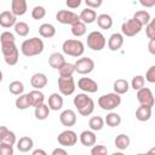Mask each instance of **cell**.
Returning a JSON list of instances; mask_svg holds the SVG:
<instances>
[{
    "mask_svg": "<svg viewBox=\"0 0 155 155\" xmlns=\"http://www.w3.org/2000/svg\"><path fill=\"white\" fill-rule=\"evenodd\" d=\"M57 142L62 147H73L78 142V134L73 130H65L58 134Z\"/></svg>",
    "mask_w": 155,
    "mask_h": 155,
    "instance_id": "12",
    "label": "cell"
},
{
    "mask_svg": "<svg viewBox=\"0 0 155 155\" xmlns=\"http://www.w3.org/2000/svg\"><path fill=\"white\" fill-rule=\"evenodd\" d=\"M62 50L65 54L70 57H81L85 52V45L82 44L81 40L78 39H68L63 42Z\"/></svg>",
    "mask_w": 155,
    "mask_h": 155,
    "instance_id": "3",
    "label": "cell"
},
{
    "mask_svg": "<svg viewBox=\"0 0 155 155\" xmlns=\"http://www.w3.org/2000/svg\"><path fill=\"white\" fill-rule=\"evenodd\" d=\"M144 84H145V80H144V76L143 75H136L132 78V81H131V87L134 90V91H139L140 88L144 87Z\"/></svg>",
    "mask_w": 155,
    "mask_h": 155,
    "instance_id": "40",
    "label": "cell"
},
{
    "mask_svg": "<svg viewBox=\"0 0 155 155\" xmlns=\"http://www.w3.org/2000/svg\"><path fill=\"white\" fill-rule=\"evenodd\" d=\"M64 63H65V58H64V56H63L62 53H59V52H53V53H51L50 57H48V64H50V67L53 68V69H57V70H58Z\"/></svg>",
    "mask_w": 155,
    "mask_h": 155,
    "instance_id": "24",
    "label": "cell"
},
{
    "mask_svg": "<svg viewBox=\"0 0 155 155\" xmlns=\"http://www.w3.org/2000/svg\"><path fill=\"white\" fill-rule=\"evenodd\" d=\"M105 36L101 31L93 30L87 35V47L93 51H102L105 47Z\"/></svg>",
    "mask_w": 155,
    "mask_h": 155,
    "instance_id": "6",
    "label": "cell"
},
{
    "mask_svg": "<svg viewBox=\"0 0 155 155\" xmlns=\"http://www.w3.org/2000/svg\"><path fill=\"white\" fill-rule=\"evenodd\" d=\"M137 101L139 102L140 105L149 107V108H153L154 103H155L154 94H153L151 90L148 87H143L139 91H137Z\"/></svg>",
    "mask_w": 155,
    "mask_h": 155,
    "instance_id": "11",
    "label": "cell"
},
{
    "mask_svg": "<svg viewBox=\"0 0 155 155\" xmlns=\"http://www.w3.org/2000/svg\"><path fill=\"white\" fill-rule=\"evenodd\" d=\"M46 16V8L41 5H38V6H34L33 10H31V17L36 21L39 19H42L44 17Z\"/></svg>",
    "mask_w": 155,
    "mask_h": 155,
    "instance_id": "41",
    "label": "cell"
},
{
    "mask_svg": "<svg viewBox=\"0 0 155 155\" xmlns=\"http://www.w3.org/2000/svg\"><path fill=\"white\" fill-rule=\"evenodd\" d=\"M15 104H16V108L19 109V110H25V109H28V108L30 107V102H29L28 93H27V94L23 93V94L18 96V97L16 98Z\"/></svg>",
    "mask_w": 155,
    "mask_h": 155,
    "instance_id": "35",
    "label": "cell"
},
{
    "mask_svg": "<svg viewBox=\"0 0 155 155\" xmlns=\"http://www.w3.org/2000/svg\"><path fill=\"white\" fill-rule=\"evenodd\" d=\"M145 34L150 40H155V21L151 19L145 25Z\"/></svg>",
    "mask_w": 155,
    "mask_h": 155,
    "instance_id": "42",
    "label": "cell"
},
{
    "mask_svg": "<svg viewBox=\"0 0 155 155\" xmlns=\"http://www.w3.org/2000/svg\"><path fill=\"white\" fill-rule=\"evenodd\" d=\"M39 34L45 39H51L56 35V28L51 23H42L39 27Z\"/></svg>",
    "mask_w": 155,
    "mask_h": 155,
    "instance_id": "26",
    "label": "cell"
},
{
    "mask_svg": "<svg viewBox=\"0 0 155 155\" xmlns=\"http://www.w3.org/2000/svg\"><path fill=\"white\" fill-rule=\"evenodd\" d=\"M0 42L1 44H5V42H16V39H15V35L11 33V31H4L1 35H0Z\"/></svg>",
    "mask_w": 155,
    "mask_h": 155,
    "instance_id": "44",
    "label": "cell"
},
{
    "mask_svg": "<svg viewBox=\"0 0 155 155\" xmlns=\"http://www.w3.org/2000/svg\"><path fill=\"white\" fill-rule=\"evenodd\" d=\"M28 97H29L30 107H34V108L44 104V102H45V94L40 90H33V91H30L28 93Z\"/></svg>",
    "mask_w": 155,
    "mask_h": 155,
    "instance_id": "21",
    "label": "cell"
},
{
    "mask_svg": "<svg viewBox=\"0 0 155 155\" xmlns=\"http://www.w3.org/2000/svg\"><path fill=\"white\" fill-rule=\"evenodd\" d=\"M65 4L69 8H78L81 5V0H67Z\"/></svg>",
    "mask_w": 155,
    "mask_h": 155,
    "instance_id": "48",
    "label": "cell"
},
{
    "mask_svg": "<svg viewBox=\"0 0 155 155\" xmlns=\"http://www.w3.org/2000/svg\"><path fill=\"white\" fill-rule=\"evenodd\" d=\"M34 115H35V117L38 120H46L48 117V115H50V108H48V105L44 103V104L36 107L35 110H34Z\"/></svg>",
    "mask_w": 155,
    "mask_h": 155,
    "instance_id": "32",
    "label": "cell"
},
{
    "mask_svg": "<svg viewBox=\"0 0 155 155\" xmlns=\"http://www.w3.org/2000/svg\"><path fill=\"white\" fill-rule=\"evenodd\" d=\"M1 81H2V71L0 70V82H1Z\"/></svg>",
    "mask_w": 155,
    "mask_h": 155,
    "instance_id": "55",
    "label": "cell"
},
{
    "mask_svg": "<svg viewBox=\"0 0 155 155\" xmlns=\"http://www.w3.org/2000/svg\"><path fill=\"white\" fill-rule=\"evenodd\" d=\"M73 103L79 114H81L82 116H88L94 110V102L91 97L87 96V93H78L74 97Z\"/></svg>",
    "mask_w": 155,
    "mask_h": 155,
    "instance_id": "2",
    "label": "cell"
},
{
    "mask_svg": "<svg viewBox=\"0 0 155 155\" xmlns=\"http://www.w3.org/2000/svg\"><path fill=\"white\" fill-rule=\"evenodd\" d=\"M104 124H107L109 127H116L121 124V116L117 114V113H114V111H110L105 119H104Z\"/></svg>",
    "mask_w": 155,
    "mask_h": 155,
    "instance_id": "33",
    "label": "cell"
},
{
    "mask_svg": "<svg viewBox=\"0 0 155 155\" xmlns=\"http://www.w3.org/2000/svg\"><path fill=\"white\" fill-rule=\"evenodd\" d=\"M1 52L4 61L7 65H16L19 59V51L16 46V42H5L1 44Z\"/></svg>",
    "mask_w": 155,
    "mask_h": 155,
    "instance_id": "4",
    "label": "cell"
},
{
    "mask_svg": "<svg viewBox=\"0 0 155 155\" xmlns=\"http://www.w3.org/2000/svg\"><path fill=\"white\" fill-rule=\"evenodd\" d=\"M142 25L138 21H136L134 18H130L127 21H125L122 24H121V34L124 36H128V38H132L134 35H137L138 33H140L142 30Z\"/></svg>",
    "mask_w": 155,
    "mask_h": 155,
    "instance_id": "7",
    "label": "cell"
},
{
    "mask_svg": "<svg viewBox=\"0 0 155 155\" xmlns=\"http://www.w3.org/2000/svg\"><path fill=\"white\" fill-rule=\"evenodd\" d=\"M28 10L27 6V1L25 0H12L11 1V12L18 17V16H23Z\"/></svg>",
    "mask_w": 155,
    "mask_h": 155,
    "instance_id": "20",
    "label": "cell"
},
{
    "mask_svg": "<svg viewBox=\"0 0 155 155\" xmlns=\"http://www.w3.org/2000/svg\"><path fill=\"white\" fill-rule=\"evenodd\" d=\"M0 155H13V145L0 143Z\"/></svg>",
    "mask_w": 155,
    "mask_h": 155,
    "instance_id": "46",
    "label": "cell"
},
{
    "mask_svg": "<svg viewBox=\"0 0 155 155\" xmlns=\"http://www.w3.org/2000/svg\"><path fill=\"white\" fill-rule=\"evenodd\" d=\"M59 121L65 127H71L76 124V114L73 109H65L59 115Z\"/></svg>",
    "mask_w": 155,
    "mask_h": 155,
    "instance_id": "14",
    "label": "cell"
},
{
    "mask_svg": "<svg viewBox=\"0 0 155 155\" xmlns=\"http://www.w3.org/2000/svg\"><path fill=\"white\" fill-rule=\"evenodd\" d=\"M48 108L50 110H53V111H57L59 110L62 107H63V97L59 94V93H51L48 96Z\"/></svg>",
    "mask_w": 155,
    "mask_h": 155,
    "instance_id": "23",
    "label": "cell"
},
{
    "mask_svg": "<svg viewBox=\"0 0 155 155\" xmlns=\"http://www.w3.org/2000/svg\"><path fill=\"white\" fill-rule=\"evenodd\" d=\"M17 23V17L10 11V10H6V11H2L0 13V25L2 28H11V27H15V24Z\"/></svg>",
    "mask_w": 155,
    "mask_h": 155,
    "instance_id": "15",
    "label": "cell"
},
{
    "mask_svg": "<svg viewBox=\"0 0 155 155\" xmlns=\"http://www.w3.org/2000/svg\"><path fill=\"white\" fill-rule=\"evenodd\" d=\"M96 21H97L98 27H99L101 29H104V30L110 29L111 25H113V18H111V16H109V15H107V13L98 15L97 18H96Z\"/></svg>",
    "mask_w": 155,
    "mask_h": 155,
    "instance_id": "28",
    "label": "cell"
},
{
    "mask_svg": "<svg viewBox=\"0 0 155 155\" xmlns=\"http://www.w3.org/2000/svg\"><path fill=\"white\" fill-rule=\"evenodd\" d=\"M124 45V35L121 33H114L108 39V47L110 51H119Z\"/></svg>",
    "mask_w": 155,
    "mask_h": 155,
    "instance_id": "16",
    "label": "cell"
},
{
    "mask_svg": "<svg viewBox=\"0 0 155 155\" xmlns=\"http://www.w3.org/2000/svg\"><path fill=\"white\" fill-rule=\"evenodd\" d=\"M78 87L85 93H94L98 91V84L91 78H80L78 81Z\"/></svg>",
    "mask_w": 155,
    "mask_h": 155,
    "instance_id": "13",
    "label": "cell"
},
{
    "mask_svg": "<svg viewBox=\"0 0 155 155\" xmlns=\"http://www.w3.org/2000/svg\"><path fill=\"white\" fill-rule=\"evenodd\" d=\"M51 155H68V153L63 148H56V149L52 150Z\"/></svg>",
    "mask_w": 155,
    "mask_h": 155,
    "instance_id": "50",
    "label": "cell"
},
{
    "mask_svg": "<svg viewBox=\"0 0 155 155\" xmlns=\"http://www.w3.org/2000/svg\"><path fill=\"white\" fill-rule=\"evenodd\" d=\"M13 28H15V33L19 36H27L29 34V25L25 22H17Z\"/></svg>",
    "mask_w": 155,
    "mask_h": 155,
    "instance_id": "39",
    "label": "cell"
},
{
    "mask_svg": "<svg viewBox=\"0 0 155 155\" xmlns=\"http://www.w3.org/2000/svg\"><path fill=\"white\" fill-rule=\"evenodd\" d=\"M31 155H47V153H46L44 149H35V150L31 153Z\"/></svg>",
    "mask_w": 155,
    "mask_h": 155,
    "instance_id": "52",
    "label": "cell"
},
{
    "mask_svg": "<svg viewBox=\"0 0 155 155\" xmlns=\"http://www.w3.org/2000/svg\"><path fill=\"white\" fill-rule=\"evenodd\" d=\"M71 34L74 35V36H76V38H80V36H82V35H85L86 34V24H84L82 22H78V23H75V24H73L71 25Z\"/></svg>",
    "mask_w": 155,
    "mask_h": 155,
    "instance_id": "38",
    "label": "cell"
},
{
    "mask_svg": "<svg viewBox=\"0 0 155 155\" xmlns=\"http://www.w3.org/2000/svg\"><path fill=\"white\" fill-rule=\"evenodd\" d=\"M75 71V67L73 63H68L65 62L59 69H58V73H59V76H73Z\"/></svg>",
    "mask_w": 155,
    "mask_h": 155,
    "instance_id": "37",
    "label": "cell"
},
{
    "mask_svg": "<svg viewBox=\"0 0 155 155\" xmlns=\"http://www.w3.org/2000/svg\"><path fill=\"white\" fill-rule=\"evenodd\" d=\"M0 143L13 145L16 143V134H15V132L10 131L6 126H0Z\"/></svg>",
    "mask_w": 155,
    "mask_h": 155,
    "instance_id": "18",
    "label": "cell"
},
{
    "mask_svg": "<svg viewBox=\"0 0 155 155\" xmlns=\"http://www.w3.org/2000/svg\"><path fill=\"white\" fill-rule=\"evenodd\" d=\"M44 41L40 39V38H30V39H27L22 42L21 45V52L23 53V56L25 57H34V56H38L40 53H42L44 51Z\"/></svg>",
    "mask_w": 155,
    "mask_h": 155,
    "instance_id": "1",
    "label": "cell"
},
{
    "mask_svg": "<svg viewBox=\"0 0 155 155\" xmlns=\"http://www.w3.org/2000/svg\"><path fill=\"white\" fill-rule=\"evenodd\" d=\"M79 18H80V22H82L84 24H91L93 22H96V18H97V12L92 8H84L80 15H79Z\"/></svg>",
    "mask_w": 155,
    "mask_h": 155,
    "instance_id": "22",
    "label": "cell"
},
{
    "mask_svg": "<svg viewBox=\"0 0 155 155\" xmlns=\"http://www.w3.org/2000/svg\"><path fill=\"white\" fill-rule=\"evenodd\" d=\"M85 4H86V6H87L88 8L94 10V8H98L99 6H102L103 1H102V0H86Z\"/></svg>",
    "mask_w": 155,
    "mask_h": 155,
    "instance_id": "47",
    "label": "cell"
},
{
    "mask_svg": "<svg viewBox=\"0 0 155 155\" xmlns=\"http://www.w3.org/2000/svg\"><path fill=\"white\" fill-rule=\"evenodd\" d=\"M113 88H114V93L121 96V94L127 93V91L130 90V84L125 79H117V80H115Z\"/></svg>",
    "mask_w": 155,
    "mask_h": 155,
    "instance_id": "27",
    "label": "cell"
},
{
    "mask_svg": "<svg viewBox=\"0 0 155 155\" xmlns=\"http://www.w3.org/2000/svg\"><path fill=\"white\" fill-rule=\"evenodd\" d=\"M74 67H75L76 73H79L81 75H86V74H90V73L93 71L94 62L90 57H81L74 63Z\"/></svg>",
    "mask_w": 155,
    "mask_h": 155,
    "instance_id": "8",
    "label": "cell"
},
{
    "mask_svg": "<svg viewBox=\"0 0 155 155\" xmlns=\"http://www.w3.org/2000/svg\"><path fill=\"white\" fill-rule=\"evenodd\" d=\"M58 90L63 96H70L75 91V82L73 76H59L58 78Z\"/></svg>",
    "mask_w": 155,
    "mask_h": 155,
    "instance_id": "9",
    "label": "cell"
},
{
    "mask_svg": "<svg viewBox=\"0 0 155 155\" xmlns=\"http://www.w3.org/2000/svg\"><path fill=\"white\" fill-rule=\"evenodd\" d=\"M137 155H145V154H137Z\"/></svg>",
    "mask_w": 155,
    "mask_h": 155,
    "instance_id": "56",
    "label": "cell"
},
{
    "mask_svg": "<svg viewBox=\"0 0 155 155\" xmlns=\"http://www.w3.org/2000/svg\"><path fill=\"white\" fill-rule=\"evenodd\" d=\"M130 143H131V139H130V137H128L127 134H125V133L117 134L116 138H115V140H114L115 147H116L117 149H120V150H126V149L128 148Z\"/></svg>",
    "mask_w": 155,
    "mask_h": 155,
    "instance_id": "30",
    "label": "cell"
},
{
    "mask_svg": "<svg viewBox=\"0 0 155 155\" xmlns=\"http://www.w3.org/2000/svg\"><path fill=\"white\" fill-rule=\"evenodd\" d=\"M145 155H155V148H151L148 153H145Z\"/></svg>",
    "mask_w": 155,
    "mask_h": 155,
    "instance_id": "53",
    "label": "cell"
},
{
    "mask_svg": "<svg viewBox=\"0 0 155 155\" xmlns=\"http://www.w3.org/2000/svg\"><path fill=\"white\" fill-rule=\"evenodd\" d=\"M88 126H90L91 131H93V132L101 131L104 127V119L102 116H92L88 120Z\"/></svg>",
    "mask_w": 155,
    "mask_h": 155,
    "instance_id": "34",
    "label": "cell"
},
{
    "mask_svg": "<svg viewBox=\"0 0 155 155\" xmlns=\"http://www.w3.org/2000/svg\"><path fill=\"white\" fill-rule=\"evenodd\" d=\"M111 155H125L124 153H121V151H115V153H113Z\"/></svg>",
    "mask_w": 155,
    "mask_h": 155,
    "instance_id": "54",
    "label": "cell"
},
{
    "mask_svg": "<svg viewBox=\"0 0 155 155\" xmlns=\"http://www.w3.org/2000/svg\"><path fill=\"white\" fill-rule=\"evenodd\" d=\"M132 18H134L136 21H138V22L140 23V25H142V27L147 25V24L151 21V17H150L149 12H148V11H145V10L137 11V12L133 15V17H132Z\"/></svg>",
    "mask_w": 155,
    "mask_h": 155,
    "instance_id": "31",
    "label": "cell"
},
{
    "mask_svg": "<svg viewBox=\"0 0 155 155\" xmlns=\"http://www.w3.org/2000/svg\"><path fill=\"white\" fill-rule=\"evenodd\" d=\"M139 4L144 7H153L155 5V0H140Z\"/></svg>",
    "mask_w": 155,
    "mask_h": 155,
    "instance_id": "49",
    "label": "cell"
},
{
    "mask_svg": "<svg viewBox=\"0 0 155 155\" xmlns=\"http://www.w3.org/2000/svg\"><path fill=\"white\" fill-rule=\"evenodd\" d=\"M91 155H108V148L105 145H93L91 148Z\"/></svg>",
    "mask_w": 155,
    "mask_h": 155,
    "instance_id": "43",
    "label": "cell"
},
{
    "mask_svg": "<svg viewBox=\"0 0 155 155\" xmlns=\"http://www.w3.org/2000/svg\"><path fill=\"white\" fill-rule=\"evenodd\" d=\"M151 117V108L149 107H143V105H139L136 110V119L138 121H148L149 119Z\"/></svg>",
    "mask_w": 155,
    "mask_h": 155,
    "instance_id": "29",
    "label": "cell"
},
{
    "mask_svg": "<svg viewBox=\"0 0 155 155\" xmlns=\"http://www.w3.org/2000/svg\"><path fill=\"white\" fill-rule=\"evenodd\" d=\"M8 91H10L12 94H15V96H21V94H23V92H24V85H23L21 81L15 80V81L10 82V85H8Z\"/></svg>",
    "mask_w": 155,
    "mask_h": 155,
    "instance_id": "36",
    "label": "cell"
},
{
    "mask_svg": "<svg viewBox=\"0 0 155 155\" xmlns=\"http://www.w3.org/2000/svg\"><path fill=\"white\" fill-rule=\"evenodd\" d=\"M34 147V142L30 137L28 136H24V137H21L18 140H17V149L21 151V153H28L33 149Z\"/></svg>",
    "mask_w": 155,
    "mask_h": 155,
    "instance_id": "25",
    "label": "cell"
},
{
    "mask_svg": "<svg viewBox=\"0 0 155 155\" xmlns=\"http://www.w3.org/2000/svg\"><path fill=\"white\" fill-rule=\"evenodd\" d=\"M56 19L61 24H69V25H73L80 21L79 15L70 10H59L56 13Z\"/></svg>",
    "mask_w": 155,
    "mask_h": 155,
    "instance_id": "10",
    "label": "cell"
},
{
    "mask_svg": "<svg viewBox=\"0 0 155 155\" xmlns=\"http://www.w3.org/2000/svg\"><path fill=\"white\" fill-rule=\"evenodd\" d=\"M79 139H80V143L84 145V147H88V148H92L94 144H96V134L93 131L91 130H86V131H82L79 136Z\"/></svg>",
    "mask_w": 155,
    "mask_h": 155,
    "instance_id": "17",
    "label": "cell"
},
{
    "mask_svg": "<svg viewBox=\"0 0 155 155\" xmlns=\"http://www.w3.org/2000/svg\"><path fill=\"white\" fill-rule=\"evenodd\" d=\"M144 80H147V81L150 82V84H154V82H155V65H151V67L147 70Z\"/></svg>",
    "mask_w": 155,
    "mask_h": 155,
    "instance_id": "45",
    "label": "cell"
},
{
    "mask_svg": "<svg viewBox=\"0 0 155 155\" xmlns=\"http://www.w3.org/2000/svg\"><path fill=\"white\" fill-rule=\"evenodd\" d=\"M47 82H48L47 76L44 73H35L30 78V85L34 87V90H41V88L46 87Z\"/></svg>",
    "mask_w": 155,
    "mask_h": 155,
    "instance_id": "19",
    "label": "cell"
},
{
    "mask_svg": "<svg viewBox=\"0 0 155 155\" xmlns=\"http://www.w3.org/2000/svg\"><path fill=\"white\" fill-rule=\"evenodd\" d=\"M98 105L103 109V110H114L115 108H117L120 104H121V97L114 92L111 93H107V94H103L98 98Z\"/></svg>",
    "mask_w": 155,
    "mask_h": 155,
    "instance_id": "5",
    "label": "cell"
},
{
    "mask_svg": "<svg viewBox=\"0 0 155 155\" xmlns=\"http://www.w3.org/2000/svg\"><path fill=\"white\" fill-rule=\"evenodd\" d=\"M148 47H149V52L151 54H155V40H150Z\"/></svg>",
    "mask_w": 155,
    "mask_h": 155,
    "instance_id": "51",
    "label": "cell"
}]
</instances>
